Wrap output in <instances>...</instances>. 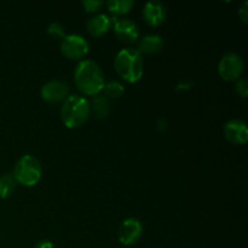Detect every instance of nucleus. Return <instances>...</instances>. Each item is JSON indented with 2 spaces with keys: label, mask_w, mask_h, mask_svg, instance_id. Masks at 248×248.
<instances>
[{
  "label": "nucleus",
  "mask_w": 248,
  "mask_h": 248,
  "mask_svg": "<svg viewBox=\"0 0 248 248\" xmlns=\"http://www.w3.org/2000/svg\"><path fill=\"white\" fill-rule=\"evenodd\" d=\"M74 82L77 89L84 96L94 97L103 91L104 74L101 67L91 60L80 61L74 72Z\"/></svg>",
  "instance_id": "f257e3e1"
},
{
  "label": "nucleus",
  "mask_w": 248,
  "mask_h": 248,
  "mask_svg": "<svg viewBox=\"0 0 248 248\" xmlns=\"http://www.w3.org/2000/svg\"><path fill=\"white\" fill-rule=\"evenodd\" d=\"M114 68L124 81L136 84L143 77L144 61L137 48L126 47L116 53L114 58Z\"/></svg>",
  "instance_id": "f03ea898"
},
{
  "label": "nucleus",
  "mask_w": 248,
  "mask_h": 248,
  "mask_svg": "<svg viewBox=\"0 0 248 248\" xmlns=\"http://www.w3.org/2000/svg\"><path fill=\"white\" fill-rule=\"evenodd\" d=\"M91 116L90 101L84 96L69 94L61 107V119L68 128H79L87 123Z\"/></svg>",
  "instance_id": "7ed1b4c3"
},
{
  "label": "nucleus",
  "mask_w": 248,
  "mask_h": 248,
  "mask_svg": "<svg viewBox=\"0 0 248 248\" xmlns=\"http://www.w3.org/2000/svg\"><path fill=\"white\" fill-rule=\"evenodd\" d=\"M41 174H43V167L40 161L31 154L19 157L12 172V177L16 183L27 188L36 186L41 179Z\"/></svg>",
  "instance_id": "20e7f679"
},
{
  "label": "nucleus",
  "mask_w": 248,
  "mask_h": 248,
  "mask_svg": "<svg viewBox=\"0 0 248 248\" xmlns=\"http://www.w3.org/2000/svg\"><path fill=\"white\" fill-rule=\"evenodd\" d=\"M61 53L67 60L81 61L89 53L90 46L86 39L78 34H69L61 40Z\"/></svg>",
  "instance_id": "39448f33"
},
{
  "label": "nucleus",
  "mask_w": 248,
  "mask_h": 248,
  "mask_svg": "<svg viewBox=\"0 0 248 248\" xmlns=\"http://www.w3.org/2000/svg\"><path fill=\"white\" fill-rule=\"evenodd\" d=\"M244 73V61L235 52L225 53L218 64V74L225 81H237Z\"/></svg>",
  "instance_id": "423d86ee"
},
{
  "label": "nucleus",
  "mask_w": 248,
  "mask_h": 248,
  "mask_svg": "<svg viewBox=\"0 0 248 248\" xmlns=\"http://www.w3.org/2000/svg\"><path fill=\"white\" fill-rule=\"evenodd\" d=\"M143 235V225L136 218H127L121 223L118 230V240L124 246L137 244Z\"/></svg>",
  "instance_id": "0eeeda50"
},
{
  "label": "nucleus",
  "mask_w": 248,
  "mask_h": 248,
  "mask_svg": "<svg viewBox=\"0 0 248 248\" xmlns=\"http://www.w3.org/2000/svg\"><path fill=\"white\" fill-rule=\"evenodd\" d=\"M40 96L47 103H63L69 97V87L60 80H50L43 85Z\"/></svg>",
  "instance_id": "6e6552de"
},
{
  "label": "nucleus",
  "mask_w": 248,
  "mask_h": 248,
  "mask_svg": "<svg viewBox=\"0 0 248 248\" xmlns=\"http://www.w3.org/2000/svg\"><path fill=\"white\" fill-rule=\"evenodd\" d=\"M113 21V31L116 38L125 44H133L140 38V28L132 19L119 18Z\"/></svg>",
  "instance_id": "1a4fd4ad"
},
{
  "label": "nucleus",
  "mask_w": 248,
  "mask_h": 248,
  "mask_svg": "<svg viewBox=\"0 0 248 248\" xmlns=\"http://www.w3.org/2000/svg\"><path fill=\"white\" fill-rule=\"evenodd\" d=\"M224 137L229 143L242 145L248 140V128L245 121L232 119L224 125Z\"/></svg>",
  "instance_id": "9d476101"
},
{
  "label": "nucleus",
  "mask_w": 248,
  "mask_h": 248,
  "mask_svg": "<svg viewBox=\"0 0 248 248\" xmlns=\"http://www.w3.org/2000/svg\"><path fill=\"white\" fill-rule=\"evenodd\" d=\"M143 18L150 27H160L167 18V9L162 2L149 1L143 7Z\"/></svg>",
  "instance_id": "9b49d317"
},
{
  "label": "nucleus",
  "mask_w": 248,
  "mask_h": 248,
  "mask_svg": "<svg viewBox=\"0 0 248 248\" xmlns=\"http://www.w3.org/2000/svg\"><path fill=\"white\" fill-rule=\"evenodd\" d=\"M111 26H113L111 17L107 16L104 14H99L91 17L87 21L86 29L91 36H93V38H101V36L106 35L110 31Z\"/></svg>",
  "instance_id": "f8f14e48"
},
{
  "label": "nucleus",
  "mask_w": 248,
  "mask_h": 248,
  "mask_svg": "<svg viewBox=\"0 0 248 248\" xmlns=\"http://www.w3.org/2000/svg\"><path fill=\"white\" fill-rule=\"evenodd\" d=\"M164 47V40L160 35L156 34H150V35H145L140 39V44H138L137 51L142 55H156Z\"/></svg>",
  "instance_id": "ddd939ff"
},
{
  "label": "nucleus",
  "mask_w": 248,
  "mask_h": 248,
  "mask_svg": "<svg viewBox=\"0 0 248 248\" xmlns=\"http://www.w3.org/2000/svg\"><path fill=\"white\" fill-rule=\"evenodd\" d=\"M90 106H91V114H93L97 119H106L109 115L110 104L106 96L97 94V96L92 97Z\"/></svg>",
  "instance_id": "4468645a"
},
{
  "label": "nucleus",
  "mask_w": 248,
  "mask_h": 248,
  "mask_svg": "<svg viewBox=\"0 0 248 248\" xmlns=\"http://www.w3.org/2000/svg\"><path fill=\"white\" fill-rule=\"evenodd\" d=\"M109 12L111 14V18L119 19L120 17L125 16L132 10L135 6V2L128 1V0H110L107 2Z\"/></svg>",
  "instance_id": "2eb2a0df"
},
{
  "label": "nucleus",
  "mask_w": 248,
  "mask_h": 248,
  "mask_svg": "<svg viewBox=\"0 0 248 248\" xmlns=\"http://www.w3.org/2000/svg\"><path fill=\"white\" fill-rule=\"evenodd\" d=\"M16 181L12 177V174H5V176L0 177V199L10 198L16 190Z\"/></svg>",
  "instance_id": "dca6fc26"
},
{
  "label": "nucleus",
  "mask_w": 248,
  "mask_h": 248,
  "mask_svg": "<svg viewBox=\"0 0 248 248\" xmlns=\"http://www.w3.org/2000/svg\"><path fill=\"white\" fill-rule=\"evenodd\" d=\"M103 92L109 98H120L125 93V86L119 81H109L104 84Z\"/></svg>",
  "instance_id": "f3484780"
},
{
  "label": "nucleus",
  "mask_w": 248,
  "mask_h": 248,
  "mask_svg": "<svg viewBox=\"0 0 248 248\" xmlns=\"http://www.w3.org/2000/svg\"><path fill=\"white\" fill-rule=\"evenodd\" d=\"M82 6H84L86 12L94 14V12H98L104 6V2L97 1V0H85V1H82Z\"/></svg>",
  "instance_id": "a211bd4d"
},
{
  "label": "nucleus",
  "mask_w": 248,
  "mask_h": 248,
  "mask_svg": "<svg viewBox=\"0 0 248 248\" xmlns=\"http://www.w3.org/2000/svg\"><path fill=\"white\" fill-rule=\"evenodd\" d=\"M47 33L48 35H51L52 38L61 39V40L65 36L64 28H63L60 23H51L50 27L47 28Z\"/></svg>",
  "instance_id": "6ab92c4d"
},
{
  "label": "nucleus",
  "mask_w": 248,
  "mask_h": 248,
  "mask_svg": "<svg viewBox=\"0 0 248 248\" xmlns=\"http://www.w3.org/2000/svg\"><path fill=\"white\" fill-rule=\"evenodd\" d=\"M235 92L239 94L240 97L245 98L248 94V82L246 79H239L235 85Z\"/></svg>",
  "instance_id": "aec40b11"
},
{
  "label": "nucleus",
  "mask_w": 248,
  "mask_h": 248,
  "mask_svg": "<svg viewBox=\"0 0 248 248\" xmlns=\"http://www.w3.org/2000/svg\"><path fill=\"white\" fill-rule=\"evenodd\" d=\"M239 17L242 19L244 23H247V19H248V2L244 1L242 2L241 7L239 10Z\"/></svg>",
  "instance_id": "412c9836"
},
{
  "label": "nucleus",
  "mask_w": 248,
  "mask_h": 248,
  "mask_svg": "<svg viewBox=\"0 0 248 248\" xmlns=\"http://www.w3.org/2000/svg\"><path fill=\"white\" fill-rule=\"evenodd\" d=\"M33 248H55V246L48 240H43V241H39L38 244H35V246Z\"/></svg>",
  "instance_id": "4be33fe9"
}]
</instances>
